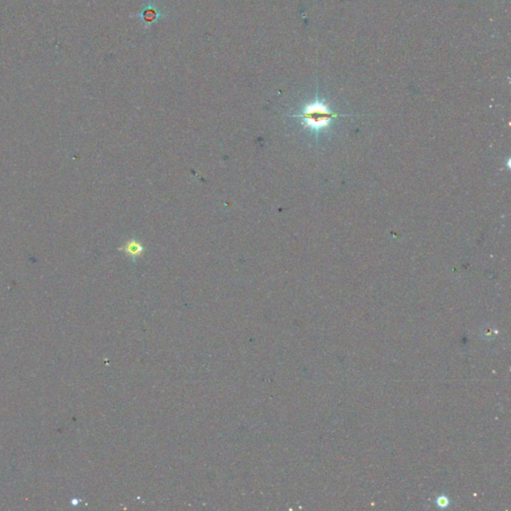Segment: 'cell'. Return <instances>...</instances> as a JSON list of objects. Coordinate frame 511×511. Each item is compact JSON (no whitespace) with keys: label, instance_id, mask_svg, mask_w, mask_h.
<instances>
[{"label":"cell","instance_id":"obj_3","mask_svg":"<svg viewBox=\"0 0 511 511\" xmlns=\"http://www.w3.org/2000/svg\"><path fill=\"white\" fill-rule=\"evenodd\" d=\"M123 251L131 258H136L142 254L143 247L140 245V243L132 240L123 247Z\"/></svg>","mask_w":511,"mask_h":511},{"label":"cell","instance_id":"obj_2","mask_svg":"<svg viewBox=\"0 0 511 511\" xmlns=\"http://www.w3.org/2000/svg\"><path fill=\"white\" fill-rule=\"evenodd\" d=\"M140 18L145 21L146 24H152L154 22L158 21L162 17V13L154 7L153 3H147L146 6L142 9L141 13L139 14Z\"/></svg>","mask_w":511,"mask_h":511},{"label":"cell","instance_id":"obj_1","mask_svg":"<svg viewBox=\"0 0 511 511\" xmlns=\"http://www.w3.org/2000/svg\"><path fill=\"white\" fill-rule=\"evenodd\" d=\"M339 116L338 113L331 110V108L322 100H314L307 104L301 113L295 115V117L301 118L305 124V128H310L312 130H322L328 127L331 121Z\"/></svg>","mask_w":511,"mask_h":511}]
</instances>
